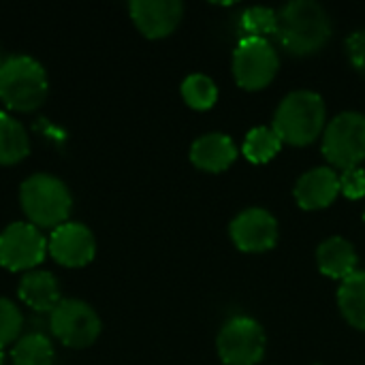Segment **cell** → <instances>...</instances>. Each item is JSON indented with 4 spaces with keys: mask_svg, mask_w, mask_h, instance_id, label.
I'll return each instance as SVG.
<instances>
[{
    "mask_svg": "<svg viewBox=\"0 0 365 365\" xmlns=\"http://www.w3.org/2000/svg\"><path fill=\"white\" fill-rule=\"evenodd\" d=\"M346 49L351 56V62L357 71L365 73V30H359L355 34L349 36L346 41Z\"/></svg>",
    "mask_w": 365,
    "mask_h": 365,
    "instance_id": "obj_25",
    "label": "cell"
},
{
    "mask_svg": "<svg viewBox=\"0 0 365 365\" xmlns=\"http://www.w3.org/2000/svg\"><path fill=\"white\" fill-rule=\"evenodd\" d=\"M49 92L45 68L30 56H11L0 66V101L13 111L38 109Z\"/></svg>",
    "mask_w": 365,
    "mask_h": 365,
    "instance_id": "obj_2",
    "label": "cell"
},
{
    "mask_svg": "<svg viewBox=\"0 0 365 365\" xmlns=\"http://www.w3.org/2000/svg\"><path fill=\"white\" fill-rule=\"evenodd\" d=\"M47 255V240L30 222H13L0 233V265L9 272H32Z\"/></svg>",
    "mask_w": 365,
    "mask_h": 365,
    "instance_id": "obj_8",
    "label": "cell"
},
{
    "mask_svg": "<svg viewBox=\"0 0 365 365\" xmlns=\"http://www.w3.org/2000/svg\"><path fill=\"white\" fill-rule=\"evenodd\" d=\"M325 158L338 169H353L365 160V115L349 111L331 120L323 139Z\"/></svg>",
    "mask_w": 365,
    "mask_h": 365,
    "instance_id": "obj_5",
    "label": "cell"
},
{
    "mask_svg": "<svg viewBox=\"0 0 365 365\" xmlns=\"http://www.w3.org/2000/svg\"><path fill=\"white\" fill-rule=\"evenodd\" d=\"M0 66H2V60H0Z\"/></svg>",
    "mask_w": 365,
    "mask_h": 365,
    "instance_id": "obj_27",
    "label": "cell"
},
{
    "mask_svg": "<svg viewBox=\"0 0 365 365\" xmlns=\"http://www.w3.org/2000/svg\"><path fill=\"white\" fill-rule=\"evenodd\" d=\"M317 263H319V269L329 278L346 280L349 276L357 272L355 248L342 237L325 240L317 250Z\"/></svg>",
    "mask_w": 365,
    "mask_h": 365,
    "instance_id": "obj_16",
    "label": "cell"
},
{
    "mask_svg": "<svg viewBox=\"0 0 365 365\" xmlns=\"http://www.w3.org/2000/svg\"><path fill=\"white\" fill-rule=\"evenodd\" d=\"M4 364V353H2V349H0V365Z\"/></svg>",
    "mask_w": 365,
    "mask_h": 365,
    "instance_id": "obj_26",
    "label": "cell"
},
{
    "mask_svg": "<svg viewBox=\"0 0 365 365\" xmlns=\"http://www.w3.org/2000/svg\"><path fill=\"white\" fill-rule=\"evenodd\" d=\"M19 299L34 312H51L60 299L58 280L49 272H28L19 282Z\"/></svg>",
    "mask_w": 365,
    "mask_h": 365,
    "instance_id": "obj_15",
    "label": "cell"
},
{
    "mask_svg": "<svg viewBox=\"0 0 365 365\" xmlns=\"http://www.w3.org/2000/svg\"><path fill=\"white\" fill-rule=\"evenodd\" d=\"M30 152L26 128L9 113L0 111V165H15Z\"/></svg>",
    "mask_w": 365,
    "mask_h": 365,
    "instance_id": "obj_17",
    "label": "cell"
},
{
    "mask_svg": "<svg viewBox=\"0 0 365 365\" xmlns=\"http://www.w3.org/2000/svg\"><path fill=\"white\" fill-rule=\"evenodd\" d=\"M338 192L340 178L327 167L308 171L295 186V199L304 210H323L334 203Z\"/></svg>",
    "mask_w": 365,
    "mask_h": 365,
    "instance_id": "obj_13",
    "label": "cell"
},
{
    "mask_svg": "<svg viewBox=\"0 0 365 365\" xmlns=\"http://www.w3.org/2000/svg\"><path fill=\"white\" fill-rule=\"evenodd\" d=\"M21 327H24V317L19 308L11 299L0 297V349L15 342L21 334Z\"/></svg>",
    "mask_w": 365,
    "mask_h": 365,
    "instance_id": "obj_23",
    "label": "cell"
},
{
    "mask_svg": "<svg viewBox=\"0 0 365 365\" xmlns=\"http://www.w3.org/2000/svg\"><path fill=\"white\" fill-rule=\"evenodd\" d=\"M51 334L71 349H86L101 336V319L92 306L79 299H62L49 312Z\"/></svg>",
    "mask_w": 365,
    "mask_h": 365,
    "instance_id": "obj_6",
    "label": "cell"
},
{
    "mask_svg": "<svg viewBox=\"0 0 365 365\" xmlns=\"http://www.w3.org/2000/svg\"><path fill=\"white\" fill-rule=\"evenodd\" d=\"M235 158H237L235 143L227 135H220V133L205 135L197 139L190 148V160L195 163V167L203 171H212V173L225 171Z\"/></svg>",
    "mask_w": 365,
    "mask_h": 365,
    "instance_id": "obj_14",
    "label": "cell"
},
{
    "mask_svg": "<svg viewBox=\"0 0 365 365\" xmlns=\"http://www.w3.org/2000/svg\"><path fill=\"white\" fill-rule=\"evenodd\" d=\"M233 73L244 90H261L278 73V53L267 38H242L233 53Z\"/></svg>",
    "mask_w": 365,
    "mask_h": 365,
    "instance_id": "obj_7",
    "label": "cell"
},
{
    "mask_svg": "<svg viewBox=\"0 0 365 365\" xmlns=\"http://www.w3.org/2000/svg\"><path fill=\"white\" fill-rule=\"evenodd\" d=\"M218 355L227 365H255L265 355V334L252 319H231L218 334Z\"/></svg>",
    "mask_w": 365,
    "mask_h": 365,
    "instance_id": "obj_9",
    "label": "cell"
},
{
    "mask_svg": "<svg viewBox=\"0 0 365 365\" xmlns=\"http://www.w3.org/2000/svg\"><path fill=\"white\" fill-rule=\"evenodd\" d=\"M13 365H51L53 364V346L43 334H28L19 338L11 351Z\"/></svg>",
    "mask_w": 365,
    "mask_h": 365,
    "instance_id": "obj_19",
    "label": "cell"
},
{
    "mask_svg": "<svg viewBox=\"0 0 365 365\" xmlns=\"http://www.w3.org/2000/svg\"><path fill=\"white\" fill-rule=\"evenodd\" d=\"M340 192H344L349 199L365 197V171L361 167L346 169L340 175Z\"/></svg>",
    "mask_w": 365,
    "mask_h": 365,
    "instance_id": "obj_24",
    "label": "cell"
},
{
    "mask_svg": "<svg viewBox=\"0 0 365 365\" xmlns=\"http://www.w3.org/2000/svg\"><path fill=\"white\" fill-rule=\"evenodd\" d=\"M128 11L143 36L163 38L178 28L184 6L178 0H133Z\"/></svg>",
    "mask_w": 365,
    "mask_h": 365,
    "instance_id": "obj_12",
    "label": "cell"
},
{
    "mask_svg": "<svg viewBox=\"0 0 365 365\" xmlns=\"http://www.w3.org/2000/svg\"><path fill=\"white\" fill-rule=\"evenodd\" d=\"M364 220H365V214H364Z\"/></svg>",
    "mask_w": 365,
    "mask_h": 365,
    "instance_id": "obj_28",
    "label": "cell"
},
{
    "mask_svg": "<svg viewBox=\"0 0 365 365\" xmlns=\"http://www.w3.org/2000/svg\"><path fill=\"white\" fill-rule=\"evenodd\" d=\"M21 210L36 229H58L68 220L73 197L66 184L49 173L30 175L19 188Z\"/></svg>",
    "mask_w": 365,
    "mask_h": 365,
    "instance_id": "obj_3",
    "label": "cell"
},
{
    "mask_svg": "<svg viewBox=\"0 0 365 365\" xmlns=\"http://www.w3.org/2000/svg\"><path fill=\"white\" fill-rule=\"evenodd\" d=\"M338 304L344 319L357 327L365 329V272H355L346 280H342Z\"/></svg>",
    "mask_w": 365,
    "mask_h": 365,
    "instance_id": "obj_18",
    "label": "cell"
},
{
    "mask_svg": "<svg viewBox=\"0 0 365 365\" xmlns=\"http://www.w3.org/2000/svg\"><path fill=\"white\" fill-rule=\"evenodd\" d=\"M280 148H282V141L276 135V130L267 126H259L248 133L246 143H244V154L250 163L265 165L280 152Z\"/></svg>",
    "mask_w": 365,
    "mask_h": 365,
    "instance_id": "obj_20",
    "label": "cell"
},
{
    "mask_svg": "<svg viewBox=\"0 0 365 365\" xmlns=\"http://www.w3.org/2000/svg\"><path fill=\"white\" fill-rule=\"evenodd\" d=\"M182 96H184V101H186L188 107L199 109V111H205V109H212L216 105L218 88L205 75H190L182 83Z\"/></svg>",
    "mask_w": 365,
    "mask_h": 365,
    "instance_id": "obj_22",
    "label": "cell"
},
{
    "mask_svg": "<svg viewBox=\"0 0 365 365\" xmlns=\"http://www.w3.org/2000/svg\"><path fill=\"white\" fill-rule=\"evenodd\" d=\"M276 36L293 56L317 53L331 36V21L319 2L295 0L278 13Z\"/></svg>",
    "mask_w": 365,
    "mask_h": 365,
    "instance_id": "obj_1",
    "label": "cell"
},
{
    "mask_svg": "<svg viewBox=\"0 0 365 365\" xmlns=\"http://www.w3.org/2000/svg\"><path fill=\"white\" fill-rule=\"evenodd\" d=\"M242 38H267L278 32V13L267 6H252L240 19Z\"/></svg>",
    "mask_w": 365,
    "mask_h": 365,
    "instance_id": "obj_21",
    "label": "cell"
},
{
    "mask_svg": "<svg viewBox=\"0 0 365 365\" xmlns=\"http://www.w3.org/2000/svg\"><path fill=\"white\" fill-rule=\"evenodd\" d=\"M47 248L51 259L64 267H83L96 255L94 235L81 222H64L53 229Z\"/></svg>",
    "mask_w": 365,
    "mask_h": 365,
    "instance_id": "obj_10",
    "label": "cell"
},
{
    "mask_svg": "<svg viewBox=\"0 0 365 365\" xmlns=\"http://www.w3.org/2000/svg\"><path fill=\"white\" fill-rule=\"evenodd\" d=\"M325 126V103L319 94L299 90L289 94L274 118V130L282 143L308 145Z\"/></svg>",
    "mask_w": 365,
    "mask_h": 365,
    "instance_id": "obj_4",
    "label": "cell"
},
{
    "mask_svg": "<svg viewBox=\"0 0 365 365\" xmlns=\"http://www.w3.org/2000/svg\"><path fill=\"white\" fill-rule=\"evenodd\" d=\"M231 237L244 252H265L276 246L278 222L269 212L252 207L242 212L231 222Z\"/></svg>",
    "mask_w": 365,
    "mask_h": 365,
    "instance_id": "obj_11",
    "label": "cell"
}]
</instances>
